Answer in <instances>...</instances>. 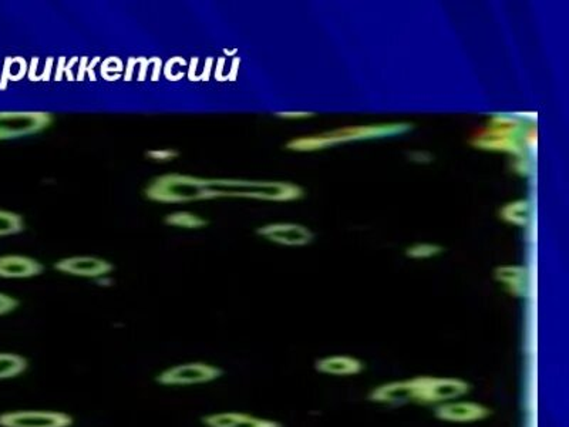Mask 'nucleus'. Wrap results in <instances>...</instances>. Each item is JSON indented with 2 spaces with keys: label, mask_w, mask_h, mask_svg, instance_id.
<instances>
[{
  "label": "nucleus",
  "mask_w": 569,
  "mask_h": 427,
  "mask_svg": "<svg viewBox=\"0 0 569 427\" xmlns=\"http://www.w3.org/2000/svg\"><path fill=\"white\" fill-rule=\"evenodd\" d=\"M25 229V222L16 212L0 209V237L20 234Z\"/></svg>",
  "instance_id": "16"
},
{
  "label": "nucleus",
  "mask_w": 569,
  "mask_h": 427,
  "mask_svg": "<svg viewBox=\"0 0 569 427\" xmlns=\"http://www.w3.org/2000/svg\"><path fill=\"white\" fill-rule=\"evenodd\" d=\"M136 65L137 59H133V57H130L127 63V69H126V75H124V80H126V82H131V80H133V72Z\"/></svg>",
  "instance_id": "32"
},
{
  "label": "nucleus",
  "mask_w": 569,
  "mask_h": 427,
  "mask_svg": "<svg viewBox=\"0 0 569 427\" xmlns=\"http://www.w3.org/2000/svg\"><path fill=\"white\" fill-rule=\"evenodd\" d=\"M56 269L63 274L75 277L98 278L113 272L114 267L110 262L96 257H70L56 262Z\"/></svg>",
  "instance_id": "8"
},
{
  "label": "nucleus",
  "mask_w": 569,
  "mask_h": 427,
  "mask_svg": "<svg viewBox=\"0 0 569 427\" xmlns=\"http://www.w3.org/2000/svg\"><path fill=\"white\" fill-rule=\"evenodd\" d=\"M19 307V300L6 294H0V315H6Z\"/></svg>",
  "instance_id": "22"
},
{
  "label": "nucleus",
  "mask_w": 569,
  "mask_h": 427,
  "mask_svg": "<svg viewBox=\"0 0 569 427\" xmlns=\"http://www.w3.org/2000/svg\"><path fill=\"white\" fill-rule=\"evenodd\" d=\"M78 62L80 63H78V72L76 80L77 82H85L86 75H87L88 59L87 57H82Z\"/></svg>",
  "instance_id": "25"
},
{
  "label": "nucleus",
  "mask_w": 569,
  "mask_h": 427,
  "mask_svg": "<svg viewBox=\"0 0 569 427\" xmlns=\"http://www.w3.org/2000/svg\"><path fill=\"white\" fill-rule=\"evenodd\" d=\"M78 62L77 57H72V60H70V62L66 63V69H65V75L66 77H67L68 82H75L76 77L75 76H73V66L76 65V63Z\"/></svg>",
  "instance_id": "29"
},
{
  "label": "nucleus",
  "mask_w": 569,
  "mask_h": 427,
  "mask_svg": "<svg viewBox=\"0 0 569 427\" xmlns=\"http://www.w3.org/2000/svg\"><path fill=\"white\" fill-rule=\"evenodd\" d=\"M493 411L485 404L469 401H452L437 404L434 416L439 421L449 423H474L485 421L492 416Z\"/></svg>",
  "instance_id": "7"
},
{
  "label": "nucleus",
  "mask_w": 569,
  "mask_h": 427,
  "mask_svg": "<svg viewBox=\"0 0 569 427\" xmlns=\"http://www.w3.org/2000/svg\"><path fill=\"white\" fill-rule=\"evenodd\" d=\"M414 389V403L442 404L457 401L469 395L472 385L460 378H442V376H417L412 379Z\"/></svg>",
  "instance_id": "3"
},
{
  "label": "nucleus",
  "mask_w": 569,
  "mask_h": 427,
  "mask_svg": "<svg viewBox=\"0 0 569 427\" xmlns=\"http://www.w3.org/2000/svg\"><path fill=\"white\" fill-rule=\"evenodd\" d=\"M66 59L65 57H59V63H57V70H56L55 80L56 82H62L63 75H65Z\"/></svg>",
  "instance_id": "30"
},
{
  "label": "nucleus",
  "mask_w": 569,
  "mask_h": 427,
  "mask_svg": "<svg viewBox=\"0 0 569 427\" xmlns=\"http://www.w3.org/2000/svg\"><path fill=\"white\" fill-rule=\"evenodd\" d=\"M124 66L118 57H108L105 62L101 63L100 75L101 77L107 80V82H114L110 73H116V75H123Z\"/></svg>",
  "instance_id": "18"
},
{
  "label": "nucleus",
  "mask_w": 569,
  "mask_h": 427,
  "mask_svg": "<svg viewBox=\"0 0 569 427\" xmlns=\"http://www.w3.org/2000/svg\"><path fill=\"white\" fill-rule=\"evenodd\" d=\"M148 158L156 161H169L178 157V151L174 150H151L146 154Z\"/></svg>",
  "instance_id": "21"
},
{
  "label": "nucleus",
  "mask_w": 569,
  "mask_h": 427,
  "mask_svg": "<svg viewBox=\"0 0 569 427\" xmlns=\"http://www.w3.org/2000/svg\"><path fill=\"white\" fill-rule=\"evenodd\" d=\"M224 375L222 369L209 363L194 362L173 366L157 376V381L164 386L202 385L217 381Z\"/></svg>",
  "instance_id": "5"
},
{
  "label": "nucleus",
  "mask_w": 569,
  "mask_h": 427,
  "mask_svg": "<svg viewBox=\"0 0 569 427\" xmlns=\"http://www.w3.org/2000/svg\"><path fill=\"white\" fill-rule=\"evenodd\" d=\"M369 401L373 402V403L391 404V406L414 403V389L412 379L391 381V383H383L378 388L371 389V393H369Z\"/></svg>",
  "instance_id": "9"
},
{
  "label": "nucleus",
  "mask_w": 569,
  "mask_h": 427,
  "mask_svg": "<svg viewBox=\"0 0 569 427\" xmlns=\"http://www.w3.org/2000/svg\"><path fill=\"white\" fill-rule=\"evenodd\" d=\"M138 63H140V70H138V82H144L147 78V73H148V67L151 65V59H146V57H138Z\"/></svg>",
  "instance_id": "24"
},
{
  "label": "nucleus",
  "mask_w": 569,
  "mask_h": 427,
  "mask_svg": "<svg viewBox=\"0 0 569 427\" xmlns=\"http://www.w3.org/2000/svg\"><path fill=\"white\" fill-rule=\"evenodd\" d=\"M316 372L330 376H356L364 371L361 359L349 355H332L318 359L315 362Z\"/></svg>",
  "instance_id": "11"
},
{
  "label": "nucleus",
  "mask_w": 569,
  "mask_h": 427,
  "mask_svg": "<svg viewBox=\"0 0 569 427\" xmlns=\"http://www.w3.org/2000/svg\"><path fill=\"white\" fill-rule=\"evenodd\" d=\"M161 69H163V62H161V59L153 57V76H151V80H153V82H158Z\"/></svg>",
  "instance_id": "27"
},
{
  "label": "nucleus",
  "mask_w": 569,
  "mask_h": 427,
  "mask_svg": "<svg viewBox=\"0 0 569 427\" xmlns=\"http://www.w3.org/2000/svg\"><path fill=\"white\" fill-rule=\"evenodd\" d=\"M258 234L264 235L270 241L279 242V244H300L302 242L300 229L295 226H285V224H273L264 229H258Z\"/></svg>",
  "instance_id": "12"
},
{
  "label": "nucleus",
  "mask_w": 569,
  "mask_h": 427,
  "mask_svg": "<svg viewBox=\"0 0 569 427\" xmlns=\"http://www.w3.org/2000/svg\"><path fill=\"white\" fill-rule=\"evenodd\" d=\"M164 221L167 226L179 227V229H202V227L208 226V221L187 211L173 212L167 216Z\"/></svg>",
  "instance_id": "15"
},
{
  "label": "nucleus",
  "mask_w": 569,
  "mask_h": 427,
  "mask_svg": "<svg viewBox=\"0 0 569 427\" xmlns=\"http://www.w3.org/2000/svg\"><path fill=\"white\" fill-rule=\"evenodd\" d=\"M209 199L219 197H235V198H259L282 201L295 196L293 187L279 183H255L241 179H208Z\"/></svg>",
  "instance_id": "2"
},
{
  "label": "nucleus",
  "mask_w": 569,
  "mask_h": 427,
  "mask_svg": "<svg viewBox=\"0 0 569 427\" xmlns=\"http://www.w3.org/2000/svg\"><path fill=\"white\" fill-rule=\"evenodd\" d=\"M98 63H100V57H95V59L88 63L87 75L88 78H90V82H96V80H97V77H96L95 75V67L98 65Z\"/></svg>",
  "instance_id": "31"
},
{
  "label": "nucleus",
  "mask_w": 569,
  "mask_h": 427,
  "mask_svg": "<svg viewBox=\"0 0 569 427\" xmlns=\"http://www.w3.org/2000/svg\"><path fill=\"white\" fill-rule=\"evenodd\" d=\"M234 427H282L279 422L269 421V419L254 418L250 414L245 413L244 418L238 422Z\"/></svg>",
  "instance_id": "20"
},
{
  "label": "nucleus",
  "mask_w": 569,
  "mask_h": 427,
  "mask_svg": "<svg viewBox=\"0 0 569 427\" xmlns=\"http://www.w3.org/2000/svg\"><path fill=\"white\" fill-rule=\"evenodd\" d=\"M53 75V57L46 59L45 67L40 72V82H49Z\"/></svg>",
  "instance_id": "23"
},
{
  "label": "nucleus",
  "mask_w": 569,
  "mask_h": 427,
  "mask_svg": "<svg viewBox=\"0 0 569 427\" xmlns=\"http://www.w3.org/2000/svg\"><path fill=\"white\" fill-rule=\"evenodd\" d=\"M53 123L47 111H0V140L40 133Z\"/></svg>",
  "instance_id": "4"
},
{
  "label": "nucleus",
  "mask_w": 569,
  "mask_h": 427,
  "mask_svg": "<svg viewBox=\"0 0 569 427\" xmlns=\"http://www.w3.org/2000/svg\"><path fill=\"white\" fill-rule=\"evenodd\" d=\"M177 66L184 67V66H187V60L182 59V57H173V59H169L168 62L166 63V66H164L163 75L169 82H178V80L184 77V73L176 72Z\"/></svg>",
  "instance_id": "19"
},
{
  "label": "nucleus",
  "mask_w": 569,
  "mask_h": 427,
  "mask_svg": "<svg viewBox=\"0 0 569 427\" xmlns=\"http://www.w3.org/2000/svg\"><path fill=\"white\" fill-rule=\"evenodd\" d=\"M45 271L40 262L23 255H4L0 257V278L7 280H23V278L37 277Z\"/></svg>",
  "instance_id": "10"
},
{
  "label": "nucleus",
  "mask_w": 569,
  "mask_h": 427,
  "mask_svg": "<svg viewBox=\"0 0 569 427\" xmlns=\"http://www.w3.org/2000/svg\"><path fill=\"white\" fill-rule=\"evenodd\" d=\"M26 358L15 353H0V379L16 378L26 371Z\"/></svg>",
  "instance_id": "14"
},
{
  "label": "nucleus",
  "mask_w": 569,
  "mask_h": 427,
  "mask_svg": "<svg viewBox=\"0 0 569 427\" xmlns=\"http://www.w3.org/2000/svg\"><path fill=\"white\" fill-rule=\"evenodd\" d=\"M73 418L63 412L20 411L0 414V427H70Z\"/></svg>",
  "instance_id": "6"
},
{
  "label": "nucleus",
  "mask_w": 569,
  "mask_h": 427,
  "mask_svg": "<svg viewBox=\"0 0 569 427\" xmlns=\"http://www.w3.org/2000/svg\"><path fill=\"white\" fill-rule=\"evenodd\" d=\"M29 65L23 57H6L5 59L4 70L0 76V90L4 92L7 88L9 82H20L26 77Z\"/></svg>",
  "instance_id": "13"
},
{
  "label": "nucleus",
  "mask_w": 569,
  "mask_h": 427,
  "mask_svg": "<svg viewBox=\"0 0 569 427\" xmlns=\"http://www.w3.org/2000/svg\"><path fill=\"white\" fill-rule=\"evenodd\" d=\"M244 416L245 413H238V412L207 414L202 418V423L207 427H234Z\"/></svg>",
  "instance_id": "17"
},
{
  "label": "nucleus",
  "mask_w": 569,
  "mask_h": 427,
  "mask_svg": "<svg viewBox=\"0 0 569 427\" xmlns=\"http://www.w3.org/2000/svg\"><path fill=\"white\" fill-rule=\"evenodd\" d=\"M147 198L163 204H182V202L209 199L208 178L164 174L156 177L144 189Z\"/></svg>",
  "instance_id": "1"
},
{
  "label": "nucleus",
  "mask_w": 569,
  "mask_h": 427,
  "mask_svg": "<svg viewBox=\"0 0 569 427\" xmlns=\"http://www.w3.org/2000/svg\"><path fill=\"white\" fill-rule=\"evenodd\" d=\"M197 67H198V57H194L189 63L188 78L191 82H198V76H197Z\"/></svg>",
  "instance_id": "28"
},
{
  "label": "nucleus",
  "mask_w": 569,
  "mask_h": 427,
  "mask_svg": "<svg viewBox=\"0 0 569 427\" xmlns=\"http://www.w3.org/2000/svg\"><path fill=\"white\" fill-rule=\"evenodd\" d=\"M212 62H214V60H212L211 57H208L207 62H205L204 70H202L201 75H199V82H201V80L202 82H208L209 78H211Z\"/></svg>",
  "instance_id": "26"
}]
</instances>
